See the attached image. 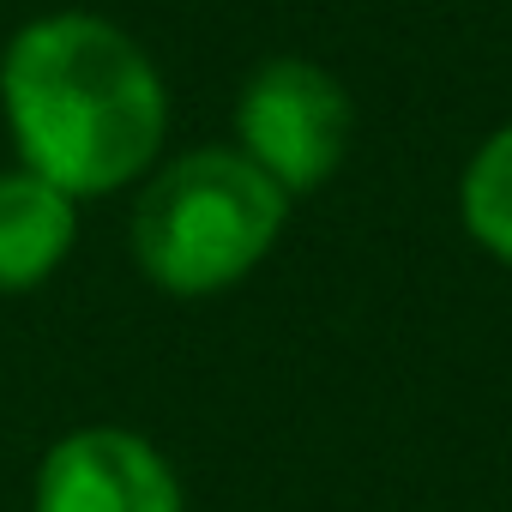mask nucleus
Instances as JSON below:
<instances>
[{
    "label": "nucleus",
    "mask_w": 512,
    "mask_h": 512,
    "mask_svg": "<svg viewBox=\"0 0 512 512\" xmlns=\"http://www.w3.org/2000/svg\"><path fill=\"white\" fill-rule=\"evenodd\" d=\"M290 193L235 145L157 163L133 199V266L175 302L223 296L253 278L290 223Z\"/></svg>",
    "instance_id": "nucleus-2"
},
{
    "label": "nucleus",
    "mask_w": 512,
    "mask_h": 512,
    "mask_svg": "<svg viewBox=\"0 0 512 512\" xmlns=\"http://www.w3.org/2000/svg\"><path fill=\"white\" fill-rule=\"evenodd\" d=\"M0 115L25 169L73 199H103L157 169L169 85L115 19L43 13L0 49Z\"/></svg>",
    "instance_id": "nucleus-1"
},
{
    "label": "nucleus",
    "mask_w": 512,
    "mask_h": 512,
    "mask_svg": "<svg viewBox=\"0 0 512 512\" xmlns=\"http://www.w3.org/2000/svg\"><path fill=\"white\" fill-rule=\"evenodd\" d=\"M79 241V199L37 169H0V296L49 284Z\"/></svg>",
    "instance_id": "nucleus-5"
},
{
    "label": "nucleus",
    "mask_w": 512,
    "mask_h": 512,
    "mask_svg": "<svg viewBox=\"0 0 512 512\" xmlns=\"http://www.w3.org/2000/svg\"><path fill=\"white\" fill-rule=\"evenodd\" d=\"M356 133V103L344 79L320 61L278 55L266 67H253L247 85L235 91V151L266 169L290 199L326 187Z\"/></svg>",
    "instance_id": "nucleus-3"
},
{
    "label": "nucleus",
    "mask_w": 512,
    "mask_h": 512,
    "mask_svg": "<svg viewBox=\"0 0 512 512\" xmlns=\"http://www.w3.org/2000/svg\"><path fill=\"white\" fill-rule=\"evenodd\" d=\"M31 512H187L175 464L121 422L61 434L31 482Z\"/></svg>",
    "instance_id": "nucleus-4"
},
{
    "label": "nucleus",
    "mask_w": 512,
    "mask_h": 512,
    "mask_svg": "<svg viewBox=\"0 0 512 512\" xmlns=\"http://www.w3.org/2000/svg\"><path fill=\"white\" fill-rule=\"evenodd\" d=\"M458 217H464V235L488 253V260L512 266V121L494 127L464 175H458Z\"/></svg>",
    "instance_id": "nucleus-6"
}]
</instances>
